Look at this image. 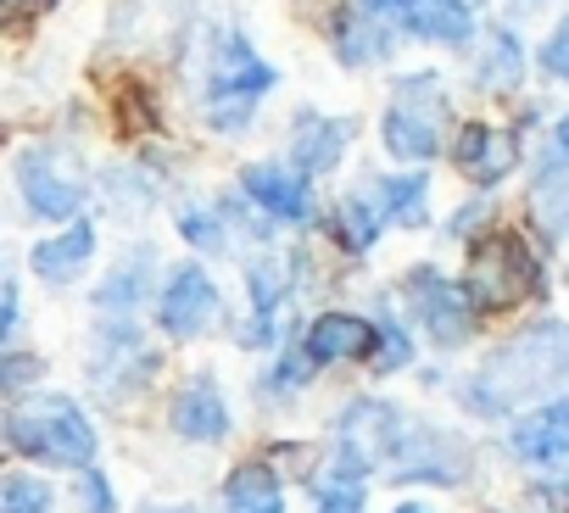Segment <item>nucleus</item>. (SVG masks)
<instances>
[{
  "mask_svg": "<svg viewBox=\"0 0 569 513\" xmlns=\"http://www.w3.org/2000/svg\"><path fill=\"white\" fill-rule=\"evenodd\" d=\"M341 463L358 474H391V480H463L469 452L458 435L430 430L425 419L391 408V402H352L341 419Z\"/></svg>",
  "mask_w": 569,
  "mask_h": 513,
  "instance_id": "nucleus-1",
  "label": "nucleus"
},
{
  "mask_svg": "<svg viewBox=\"0 0 569 513\" xmlns=\"http://www.w3.org/2000/svg\"><path fill=\"white\" fill-rule=\"evenodd\" d=\"M558 385H569V330L541 324V330H525L519 341H508L469 380V402L480 413H508V408H525L530 396H547Z\"/></svg>",
  "mask_w": 569,
  "mask_h": 513,
  "instance_id": "nucleus-2",
  "label": "nucleus"
},
{
  "mask_svg": "<svg viewBox=\"0 0 569 513\" xmlns=\"http://www.w3.org/2000/svg\"><path fill=\"white\" fill-rule=\"evenodd\" d=\"M7 441L12 452L51 463V469H90L96 463V430L68 396H34L7 413Z\"/></svg>",
  "mask_w": 569,
  "mask_h": 513,
  "instance_id": "nucleus-3",
  "label": "nucleus"
},
{
  "mask_svg": "<svg viewBox=\"0 0 569 513\" xmlns=\"http://www.w3.org/2000/svg\"><path fill=\"white\" fill-rule=\"evenodd\" d=\"M536 256L513 234H486L469 256V296L480 313H508L536 296Z\"/></svg>",
  "mask_w": 569,
  "mask_h": 513,
  "instance_id": "nucleus-4",
  "label": "nucleus"
},
{
  "mask_svg": "<svg viewBox=\"0 0 569 513\" xmlns=\"http://www.w3.org/2000/svg\"><path fill=\"white\" fill-rule=\"evenodd\" d=\"M447 140V95L436 84V73H413L397 84V101L386 112V151L391 157H408V162H425L436 157Z\"/></svg>",
  "mask_w": 569,
  "mask_h": 513,
  "instance_id": "nucleus-5",
  "label": "nucleus"
},
{
  "mask_svg": "<svg viewBox=\"0 0 569 513\" xmlns=\"http://www.w3.org/2000/svg\"><path fill=\"white\" fill-rule=\"evenodd\" d=\"M268 84H273V68L240 34H223L218 68H212V84H207V118H212V129H240L251 118L257 95H268Z\"/></svg>",
  "mask_w": 569,
  "mask_h": 513,
  "instance_id": "nucleus-6",
  "label": "nucleus"
},
{
  "mask_svg": "<svg viewBox=\"0 0 569 513\" xmlns=\"http://www.w3.org/2000/svg\"><path fill=\"white\" fill-rule=\"evenodd\" d=\"M18 184L40 218H73L84 201V173L68 145H29L18 157Z\"/></svg>",
  "mask_w": 569,
  "mask_h": 513,
  "instance_id": "nucleus-7",
  "label": "nucleus"
},
{
  "mask_svg": "<svg viewBox=\"0 0 569 513\" xmlns=\"http://www.w3.org/2000/svg\"><path fill=\"white\" fill-rule=\"evenodd\" d=\"M402 291H408L413 313L425 319V330H430L441 346H458V341L475 330V296H469V285H447L436 269H413V274L402 280Z\"/></svg>",
  "mask_w": 569,
  "mask_h": 513,
  "instance_id": "nucleus-8",
  "label": "nucleus"
},
{
  "mask_svg": "<svg viewBox=\"0 0 569 513\" xmlns=\"http://www.w3.org/2000/svg\"><path fill=\"white\" fill-rule=\"evenodd\" d=\"M212 319H218V285L207 280V269L201 263L173 269V280H168V291L157 302V324L173 341H196V335L212 330Z\"/></svg>",
  "mask_w": 569,
  "mask_h": 513,
  "instance_id": "nucleus-9",
  "label": "nucleus"
},
{
  "mask_svg": "<svg viewBox=\"0 0 569 513\" xmlns=\"http://www.w3.org/2000/svg\"><path fill=\"white\" fill-rule=\"evenodd\" d=\"M369 18H386L419 40H469V7L463 0H363Z\"/></svg>",
  "mask_w": 569,
  "mask_h": 513,
  "instance_id": "nucleus-10",
  "label": "nucleus"
},
{
  "mask_svg": "<svg viewBox=\"0 0 569 513\" xmlns=\"http://www.w3.org/2000/svg\"><path fill=\"white\" fill-rule=\"evenodd\" d=\"M452 162H458L475 184H502V179L513 173V162H519V145H513V134H502V129L469 123V129L452 140Z\"/></svg>",
  "mask_w": 569,
  "mask_h": 513,
  "instance_id": "nucleus-11",
  "label": "nucleus"
},
{
  "mask_svg": "<svg viewBox=\"0 0 569 513\" xmlns=\"http://www.w3.org/2000/svg\"><path fill=\"white\" fill-rule=\"evenodd\" d=\"M375 352V324L358 313H325L308 324L302 358L308 363H347V358H369Z\"/></svg>",
  "mask_w": 569,
  "mask_h": 513,
  "instance_id": "nucleus-12",
  "label": "nucleus"
},
{
  "mask_svg": "<svg viewBox=\"0 0 569 513\" xmlns=\"http://www.w3.org/2000/svg\"><path fill=\"white\" fill-rule=\"evenodd\" d=\"M168 424L184 435V441H218L223 430H229V413H223V391L201 374V380H190V385H179V396H173V413H168Z\"/></svg>",
  "mask_w": 569,
  "mask_h": 513,
  "instance_id": "nucleus-13",
  "label": "nucleus"
},
{
  "mask_svg": "<svg viewBox=\"0 0 569 513\" xmlns=\"http://www.w3.org/2000/svg\"><path fill=\"white\" fill-rule=\"evenodd\" d=\"M513 446L530 463H569V396L536 408L530 419L513 424Z\"/></svg>",
  "mask_w": 569,
  "mask_h": 513,
  "instance_id": "nucleus-14",
  "label": "nucleus"
},
{
  "mask_svg": "<svg viewBox=\"0 0 569 513\" xmlns=\"http://www.w3.org/2000/svg\"><path fill=\"white\" fill-rule=\"evenodd\" d=\"M240 184H246V195H251L257 207H268L273 218L302 223V218L313 212V190L302 184V173H284V168L257 162V168H246V173H240Z\"/></svg>",
  "mask_w": 569,
  "mask_h": 513,
  "instance_id": "nucleus-15",
  "label": "nucleus"
},
{
  "mask_svg": "<svg viewBox=\"0 0 569 513\" xmlns=\"http://www.w3.org/2000/svg\"><path fill=\"white\" fill-rule=\"evenodd\" d=\"M352 134H358L352 118H319V112H302V118H297V168H302V173H325V168H336Z\"/></svg>",
  "mask_w": 569,
  "mask_h": 513,
  "instance_id": "nucleus-16",
  "label": "nucleus"
},
{
  "mask_svg": "<svg viewBox=\"0 0 569 513\" xmlns=\"http://www.w3.org/2000/svg\"><path fill=\"white\" fill-rule=\"evenodd\" d=\"M90 251H96V229L90 223H73V229H62V234H51V240L34 245V274L62 285V280H73L90 263Z\"/></svg>",
  "mask_w": 569,
  "mask_h": 513,
  "instance_id": "nucleus-17",
  "label": "nucleus"
},
{
  "mask_svg": "<svg viewBox=\"0 0 569 513\" xmlns=\"http://www.w3.org/2000/svg\"><path fill=\"white\" fill-rule=\"evenodd\" d=\"M223 507L229 513H284V496H279L273 469L268 463H240L223 480Z\"/></svg>",
  "mask_w": 569,
  "mask_h": 513,
  "instance_id": "nucleus-18",
  "label": "nucleus"
},
{
  "mask_svg": "<svg viewBox=\"0 0 569 513\" xmlns=\"http://www.w3.org/2000/svg\"><path fill=\"white\" fill-rule=\"evenodd\" d=\"M319 513H363V474L336 457V469L319 485Z\"/></svg>",
  "mask_w": 569,
  "mask_h": 513,
  "instance_id": "nucleus-19",
  "label": "nucleus"
},
{
  "mask_svg": "<svg viewBox=\"0 0 569 513\" xmlns=\"http://www.w3.org/2000/svg\"><path fill=\"white\" fill-rule=\"evenodd\" d=\"M386 212L402 218V223H425V212H430V179L425 173L386 179Z\"/></svg>",
  "mask_w": 569,
  "mask_h": 513,
  "instance_id": "nucleus-20",
  "label": "nucleus"
},
{
  "mask_svg": "<svg viewBox=\"0 0 569 513\" xmlns=\"http://www.w3.org/2000/svg\"><path fill=\"white\" fill-rule=\"evenodd\" d=\"M380 218H386V207H375V201H363V195H347V201H341V240H347L352 251H369V245L380 240Z\"/></svg>",
  "mask_w": 569,
  "mask_h": 513,
  "instance_id": "nucleus-21",
  "label": "nucleus"
},
{
  "mask_svg": "<svg viewBox=\"0 0 569 513\" xmlns=\"http://www.w3.org/2000/svg\"><path fill=\"white\" fill-rule=\"evenodd\" d=\"M51 507V485L29 480V474H7L0 480V513H46Z\"/></svg>",
  "mask_w": 569,
  "mask_h": 513,
  "instance_id": "nucleus-22",
  "label": "nucleus"
},
{
  "mask_svg": "<svg viewBox=\"0 0 569 513\" xmlns=\"http://www.w3.org/2000/svg\"><path fill=\"white\" fill-rule=\"evenodd\" d=\"M336 40H341V57H347V62H375V57H380V40L369 34V12H347Z\"/></svg>",
  "mask_w": 569,
  "mask_h": 513,
  "instance_id": "nucleus-23",
  "label": "nucleus"
},
{
  "mask_svg": "<svg viewBox=\"0 0 569 513\" xmlns=\"http://www.w3.org/2000/svg\"><path fill=\"white\" fill-rule=\"evenodd\" d=\"M541 68L558 73V79H569V18L547 34V46H541Z\"/></svg>",
  "mask_w": 569,
  "mask_h": 513,
  "instance_id": "nucleus-24",
  "label": "nucleus"
},
{
  "mask_svg": "<svg viewBox=\"0 0 569 513\" xmlns=\"http://www.w3.org/2000/svg\"><path fill=\"white\" fill-rule=\"evenodd\" d=\"M408 352H413V346H408V335H402L397 324H386V341H380V363H375V369H402V363H408Z\"/></svg>",
  "mask_w": 569,
  "mask_h": 513,
  "instance_id": "nucleus-25",
  "label": "nucleus"
},
{
  "mask_svg": "<svg viewBox=\"0 0 569 513\" xmlns=\"http://www.w3.org/2000/svg\"><path fill=\"white\" fill-rule=\"evenodd\" d=\"M179 229H184V240H196V245H223V234L212 229V218H207V212H184V223H179Z\"/></svg>",
  "mask_w": 569,
  "mask_h": 513,
  "instance_id": "nucleus-26",
  "label": "nucleus"
},
{
  "mask_svg": "<svg viewBox=\"0 0 569 513\" xmlns=\"http://www.w3.org/2000/svg\"><path fill=\"white\" fill-rule=\"evenodd\" d=\"M84 513H112V491H107V480H101V474H90V480H84Z\"/></svg>",
  "mask_w": 569,
  "mask_h": 513,
  "instance_id": "nucleus-27",
  "label": "nucleus"
},
{
  "mask_svg": "<svg viewBox=\"0 0 569 513\" xmlns=\"http://www.w3.org/2000/svg\"><path fill=\"white\" fill-rule=\"evenodd\" d=\"M18 330V291L7 285V313H0V335H12Z\"/></svg>",
  "mask_w": 569,
  "mask_h": 513,
  "instance_id": "nucleus-28",
  "label": "nucleus"
},
{
  "mask_svg": "<svg viewBox=\"0 0 569 513\" xmlns=\"http://www.w3.org/2000/svg\"><path fill=\"white\" fill-rule=\"evenodd\" d=\"M34 374V358H12V369H7V380L18 385V380H29Z\"/></svg>",
  "mask_w": 569,
  "mask_h": 513,
  "instance_id": "nucleus-29",
  "label": "nucleus"
},
{
  "mask_svg": "<svg viewBox=\"0 0 569 513\" xmlns=\"http://www.w3.org/2000/svg\"><path fill=\"white\" fill-rule=\"evenodd\" d=\"M558 145H563V151H569V118H563V123H558Z\"/></svg>",
  "mask_w": 569,
  "mask_h": 513,
  "instance_id": "nucleus-30",
  "label": "nucleus"
},
{
  "mask_svg": "<svg viewBox=\"0 0 569 513\" xmlns=\"http://www.w3.org/2000/svg\"><path fill=\"white\" fill-rule=\"evenodd\" d=\"M397 513H430V507H425V502H402Z\"/></svg>",
  "mask_w": 569,
  "mask_h": 513,
  "instance_id": "nucleus-31",
  "label": "nucleus"
},
{
  "mask_svg": "<svg viewBox=\"0 0 569 513\" xmlns=\"http://www.w3.org/2000/svg\"><path fill=\"white\" fill-rule=\"evenodd\" d=\"M7 7H12V12H23V7H29V0H7Z\"/></svg>",
  "mask_w": 569,
  "mask_h": 513,
  "instance_id": "nucleus-32",
  "label": "nucleus"
}]
</instances>
